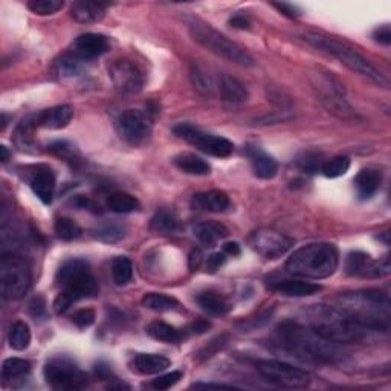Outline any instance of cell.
<instances>
[{
	"instance_id": "1",
	"label": "cell",
	"mask_w": 391,
	"mask_h": 391,
	"mask_svg": "<svg viewBox=\"0 0 391 391\" xmlns=\"http://www.w3.org/2000/svg\"><path fill=\"white\" fill-rule=\"evenodd\" d=\"M277 333L282 346L287 351L294 353V356L304 361L337 364L346 356V351L341 349V344L320 337L309 325L286 321L280 324Z\"/></svg>"
},
{
	"instance_id": "2",
	"label": "cell",
	"mask_w": 391,
	"mask_h": 391,
	"mask_svg": "<svg viewBox=\"0 0 391 391\" xmlns=\"http://www.w3.org/2000/svg\"><path fill=\"white\" fill-rule=\"evenodd\" d=\"M307 323L320 337L337 344H355L366 339L367 329L341 307L316 304L307 309Z\"/></svg>"
},
{
	"instance_id": "3",
	"label": "cell",
	"mask_w": 391,
	"mask_h": 391,
	"mask_svg": "<svg viewBox=\"0 0 391 391\" xmlns=\"http://www.w3.org/2000/svg\"><path fill=\"white\" fill-rule=\"evenodd\" d=\"M342 311L351 315L368 332H388L390 298L378 289L349 292L338 298Z\"/></svg>"
},
{
	"instance_id": "4",
	"label": "cell",
	"mask_w": 391,
	"mask_h": 391,
	"mask_svg": "<svg viewBox=\"0 0 391 391\" xmlns=\"http://www.w3.org/2000/svg\"><path fill=\"white\" fill-rule=\"evenodd\" d=\"M57 283L63 289L54 301V309L59 315L66 312L76 301L97 296L100 291L89 263L81 258L68 260L61 265L57 272Z\"/></svg>"
},
{
	"instance_id": "5",
	"label": "cell",
	"mask_w": 391,
	"mask_h": 391,
	"mask_svg": "<svg viewBox=\"0 0 391 391\" xmlns=\"http://www.w3.org/2000/svg\"><path fill=\"white\" fill-rule=\"evenodd\" d=\"M339 265L338 249L332 243L306 245L287 258L286 271L301 278L323 280L335 274Z\"/></svg>"
},
{
	"instance_id": "6",
	"label": "cell",
	"mask_w": 391,
	"mask_h": 391,
	"mask_svg": "<svg viewBox=\"0 0 391 391\" xmlns=\"http://www.w3.org/2000/svg\"><path fill=\"white\" fill-rule=\"evenodd\" d=\"M301 39L307 44L313 46V48L330 54L332 57L339 60L344 66H347L350 71L356 72L358 76L370 80L378 86H383V88L388 86V80L384 73L378 71L373 64L364 57V55H361L356 49H353L351 46L333 39V37L313 32V31L303 32Z\"/></svg>"
},
{
	"instance_id": "7",
	"label": "cell",
	"mask_w": 391,
	"mask_h": 391,
	"mask_svg": "<svg viewBox=\"0 0 391 391\" xmlns=\"http://www.w3.org/2000/svg\"><path fill=\"white\" fill-rule=\"evenodd\" d=\"M185 23H187L191 39L198 44H200L202 48L216 54L217 57L225 59L243 68H251L255 64L254 59L251 57V54L248 51H245L236 42L228 39L227 35H223L217 30H214L208 23L200 20V18L188 17L185 18Z\"/></svg>"
},
{
	"instance_id": "8",
	"label": "cell",
	"mask_w": 391,
	"mask_h": 391,
	"mask_svg": "<svg viewBox=\"0 0 391 391\" xmlns=\"http://www.w3.org/2000/svg\"><path fill=\"white\" fill-rule=\"evenodd\" d=\"M31 286V271L23 258L4 255L0 262V291L6 300H18Z\"/></svg>"
},
{
	"instance_id": "9",
	"label": "cell",
	"mask_w": 391,
	"mask_h": 391,
	"mask_svg": "<svg viewBox=\"0 0 391 391\" xmlns=\"http://www.w3.org/2000/svg\"><path fill=\"white\" fill-rule=\"evenodd\" d=\"M257 370L267 383L277 387L289 388V390H301L307 388L312 383L311 375L306 370L294 367L287 362L265 359L257 362Z\"/></svg>"
},
{
	"instance_id": "10",
	"label": "cell",
	"mask_w": 391,
	"mask_h": 391,
	"mask_svg": "<svg viewBox=\"0 0 391 391\" xmlns=\"http://www.w3.org/2000/svg\"><path fill=\"white\" fill-rule=\"evenodd\" d=\"M44 379L54 390H81L88 384L85 371L68 358H54L44 366Z\"/></svg>"
},
{
	"instance_id": "11",
	"label": "cell",
	"mask_w": 391,
	"mask_h": 391,
	"mask_svg": "<svg viewBox=\"0 0 391 391\" xmlns=\"http://www.w3.org/2000/svg\"><path fill=\"white\" fill-rule=\"evenodd\" d=\"M174 135L184 139L193 145H196L203 153L216 156V157H228L234 152V144L229 139L205 133L202 130L196 128L190 124H179L174 127Z\"/></svg>"
},
{
	"instance_id": "12",
	"label": "cell",
	"mask_w": 391,
	"mask_h": 391,
	"mask_svg": "<svg viewBox=\"0 0 391 391\" xmlns=\"http://www.w3.org/2000/svg\"><path fill=\"white\" fill-rule=\"evenodd\" d=\"M152 121L144 112L128 109L116 119L118 135L128 144H141L152 135Z\"/></svg>"
},
{
	"instance_id": "13",
	"label": "cell",
	"mask_w": 391,
	"mask_h": 391,
	"mask_svg": "<svg viewBox=\"0 0 391 391\" xmlns=\"http://www.w3.org/2000/svg\"><path fill=\"white\" fill-rule=\"evenodd\" d=\"M109 77L114 88L123 95H135L144 86V73L135 63L128 60H116L110 64Z\"/></svg>"
},
{
	"instance_id": "14",
	"label": "cell",
	"mask_w": 391,
	"mask_h": 391,
	"mask_svg": "<svg viewBox=\"0 0 391 391\" xmlns=\"http://www.w3.org/2000/svg\"><path fill=\"white\" fill-rule=\"evenodd\" d=\"M251 245L262 257L275 260L294 246V240L274 229H258L251 237Z\"/></svg>"
},
{
	"instance_id": "15",
	"label": "cell",
	"mask_w": 391,
	"mask_h": 391,
	"mask_svg": "<svg viewBox=\"0 0 391 391\" xmlns=\"http://www.w3.org/2000/svg\"><path fill=\"white\" fill-rule=\"evenodd\" d=\"M346 271L351 277L380 278L390 274L388 258L373 260L364 253H351L346 260Z\"/></svg>"
},
{
	"instance_id": "16",
	"label": "cell",
	"mask_w": 391,
	"mask_h": 391,
	"mask_svg": "<svg viewBox=\"0 0 391 391\" xmlns=\"http://www.w3.org/2000/svg\"><path fill=\"white\" fill-rule=\"evenodd\" d=\"M110 48L106 35L102 34H83L72 44V55L80 61H89L101 57Z\"/></svg>"
},
{
	"instance_id": "17",
	"label": "cell",
	"mask_w": 391,
	"mask_h": 391,
	"mask_svg": "<svg viewBox=\"0 0 391 391\" xmlns=\"http://www.w3.org/2000/svg\"><path fill=\"white\" fill-rule=\"evenodd\" d=\"M31 190L44 205H49L54 199L55 190V176L48 167H37V170L31 176Z\"/></svg>"
},
{
	"instance_id": "18",
	"label": "cell",
	"mask_w": 391,
	"mask_h": 391,
	"mask_svg": "<svg viewBox=\"0 0 391 391\" xmlns=\"http://www.w3.org/2000/svg\"><path fill=\"white\" fill-rule=\"evenodd\" d=\"M72 116H73L72 106L61 104V106H55L40 112L39 115H35V123H37V127L59 130L66 127L71 123Z\"/></svg>"
},
{
	"instance_id": "19",
	"label": "cell",
	"mask_w": 391,
	"mask_h": 391,
	"mask_svg": "<svg viewBox=\"0 0 391 391\" xmlns=\"http://www.w3.org/2000/svg\"><path fill=\"white\" fill-rule=\"evenodd\" d=\"M191 207L194 210L208 211V212H223L229 207V198L227 196V193L219 190L198 193L193 196Z\"/></svg>"
},
{
	"instance_id": "20",
	"label": "cell",
	"mask_w": 391,
	"mask_h": 391,
	"mask_svg": "<svg viewBox=\"0 0 391 391\" xmlns=\"http://www.w3.org/2000/svg\"><path fill=\"white\" fill-rule=\"evenodd\" d=\"M190 80L194 90L198 92L199 95L205 98H211L216 94V80H214L212 73L203 66V64L193 61L190 66Z\"/></svg>"
},
{
	"instance_id": "21",
	"label": "cell",
	"mask_w": 391,
	"mask_h": 391,
	"mask_svg": "<svg viewBox=\"0 0 391 391\" xmlns=\"http://www.w3.org/2000/svg\"><path fill=\"white\" fill-rule=\"evenodd\" d=\"M219 90H220V98L228 102V104H241V102H246L249 98V92L245 88V85L237 78L228 76V73H223L219 80Z\"/></svg>"
},
{
	"instance_id": "22",
	"label": "cell",
	"mask_w": 391,
	"mask_h": 391,
	"mask_svg": "<svg viewBox=\"0 0 391 391\" xmlns=\"http://www.w3.org/2000/svg\"><path fill=\"white\" fill-rule=\"evenodd\" d=\"M130 366L136 373L156 375L170 367V359L162 355H155V353H138L130 362Z\"/></svg>"
},
{
	"instance_id": "23",
	"label": "cell",
	"mask_w": 391,
	"mask_h": 391,
	"mask_svg": "<svg viewBox=\"0 0 391 391\" xmlns=\"http://www.w3.org/2000/svg\"><path fill=\"white\" fill-rule=\"evenodd\" d=\"M383 184V173L376 169H364L355 178V187L359 199H371Z\"/></svg>"
},
{
	"instance_id": "24",
	"label": "cell",
	"mask_w": 391,
	"mask_h": 391,
	"mask_svg": "<svg viewBox=\"0 0 391 391\" xmlns=\"http://www.w3.org/2000/svg\"><path fill=\"white\" fill-rule=\"evenodd\" d=\"M251 164H253L254 174L260 179H272L278 172V164L269 155L257 147H253L248 150Z\"/></svg>"
},
{
	"instance_id": "25",
	"label": "cell",
	"mask_w": 391,
	"mask_h": 391,
	"mask_svg": "<svg viewBox=\"0 0 391 391\" xmlns=\"http://www.w3.org/2000/svg\"><path fill=\"white\" fill-rule=\"evenodd\" d=\"M107 4L102 2H89V0H83V2H76L72 5L71 14L78 23H95L101 20L102 16L106 13Z\"/></svg>"
},
{
	"instance_id": "26",
	"label": "cell",
	"mask_w": 391,
	"mask_h": 391,
	"mask_svg": "<svg viewBox=\"0 0 391 391\" xmlns=\"http://www.w3.org/2000/svg\"><path fill=\"white\" fill-rule=\"evenodd\" d=\"M271 289L286 296H311L318 294L323 287L320 284L301 280H280L271 284Z\"/></svg>"
},
{
	"instance_id": "27",
	"label": "cell",
	"mask_w": 391,
	"mask_h": 391,
	"mask_svg": "<svg viewBox=\"0 0 391 391\" xmlns=\"http://www.w3.org/2000/svg\"><path fill=\"white\" fill-rule=\"evenodd\" d=\"M150 229L156 232V234L172 236L181 231V222H179V217L176 216L173 211L162 208L153 216L150 222Z\"/></svg>"
},
{
	"instance_id": "28",
	"label": "cell",
	"mask_w": 391,
	"mask_h": 391,
	"mask_svg": "<svg viewBox=\"0 0 391 391\" xmlns=\"http://www.w3.org/2000/svg\"><path fill=\"white\" fill-rule=\"evenodd\" d=\"M194 236L199 239L200 243L214 246L219 240L228 236V228L219 222H202L194 227Z\"/></svg>"
},
{
	"instance_id": "29",
	"label": "cell",
	"mask_w": 391,
	"mask_h": 391,
	"mask_svg": "<svg viewBox=\"0 0 391 391\" xmlns=\"http://www.w3.org/2000/svg\"><path fill=\"white\" fill-rule=\"evenodd\" d=\"M174 165L178 167V169L187 174H193V176H207L211 173V167L210 164L202 160V157L196 156L193 153H182L178 155L173 160Z\"/></svg>"
},
{
	"instance_id": "30",
	"label": "cell",
	"mask_w": 391,
	"mask_h": 391,
	"mask_svg": "<svg viewBox=\"0 0 391 391\" xmlns=\"http://www.w3.org/2000/svg\"><path fill=\"white\" fill-rule=\"evenodd\" d=\"M196 301L199 303L205 312L211 315H227L231 311V304L225 298L214 292H202L196 298Z\"/></svg>"
},
{
	"instance_id": "31",
	"label": "cell",
	"mask_w": 391,
	"mask_h": 391,
	"mask_svg": "<svg viewBox=\"0 0 391 391\" xmlns=\"http://www.w3.org/2000/svg\"><path fill=\"white\" fill-rule=\"evenodd\" d=\"M147 333L156 341L176 344L182 339V335L178 329H174L173 325L167 324L164 321H153L147 325Z\"/></svg>"
},
{
	"instance_id": "32",
	"label": "cell",
	"mask_w": 391,
	"mask_h": 391,
	"mask_svg": "<svg viewBox=\"0 0 391 391\" xmlns=\"http://www.w3.org/2000/svg\"><path fill=\"white\" fill-rule=\"evenodd\" d=\"M107 208L116 214H127L136 211L139 208V202L132 194L116 191L112 193L107 198Z\"/></svg>"
},
{
	"instance_id": "33",
	"label": "cell",
	"mask_w": 391,
	"mask_h": 391,
	"mask_svg": "<svg viewBox=\"0 0 391 391\" xmlns=\"http://www.w3.org/2000/svg\"><path fill=\"white\" fill-rule=\"evenodd\" d=\"M8 342L9 346L17 351H22L30 347L31 332H30V327H28V324H25L23 321L14 323L11 330L8 333Z\"/></svg>"
},
{
	"instance_id": "34",
	"label": "cell",
	"mask_w": 391,
	"mask_h": 391,
	"mask_svg": "<svg viewBox=\"0 0 391 391\" xmlns=\"http://www.w3.org/2000/svg\"><path fill=\"white\" fill-rule=\"evenodd\" d=\"M143 306L150 311L156 312H167L174 311L179 307V301L173 296L162 295V294H147L143 298Z\"/></svg>"
},
{
	"instance_id": "35",
	"label": "cell",
	"mask_w": 391,
	"mask_h": 391,
	"mask_svg": "<svg viewBox=\"0 0 391 391\" xmlns=\"http://www.w3.org/2000/svg\"><path fill=\"white\" fill-rule=\"evenodd\" d=\"M30 370H31V364L28 361L20 358H9L2 366V379L6 383V380L23 378L30 373Z\"/></svg>"
},
{
	"instance_id": "36",
	"label": "cell",
	"mask_w": 391,
	"mask_h": 391,
	"mask_svg": "<svg viewBox=\"0 0 391 391\" xmlns=\"http://www.w3.org/2000/svg\"><path fill=\"white\" fill-rule=\"evenodd\" d=\"M112 277L118 286H126L133 277V265L127 257H116L112 262Z\"/></svg>"
},
{
	"instance_id": "37",
	"label": "cell",
	"mask_w": 391,
	"mask_h": 391,
	"mask_svg": "<svg viewBox=\"0 0 391 391\" xmlns=\"http://www.w3.org/2000/svg\"><path fill=\"white\" fill-rule=\"evenodd\" d=\"M350 169V160L346 156H337L332 157L327 162H324L321 167V172L325 178H341V176L346 174Z\"/></svg>"
},
{
	"instance_id": "38",
	"label": "cell",
	"mask_w": 391,
	"mask_h": 391,
	"mask_svg": "<svg viewBox=\"0 0 391 391\" xmlns=\"http://www.w3.org/2000/svg\"><path fill=\"white\" fill-rule=\"evenodd\" d=\"M37 127V123H35V116H30L23 119L20 126L17 127L16 130V143L18 144V147L22 148V150H25V148L31 147L34 139H32V132L34 128Z\"/></svg>"
},
{
	"instance_id": "39",
	"label": "cell",
	"mask_w": 391,
	"mask_h": 391,
	"mask_svg": "<svg viewBox=\"0 0 391 391\" xmlns=\"http://www.w3.org/2000/svg\"><path fill=\"white\" fill-rule=\"evenodd\" d=\"M54 228H55V232H57V236L61 240H66V241L76 240L81 236V228L72 219H68V217L57 219Z\"/></svg>"
},
{
	"instance_id": "40",
	"label": "cell",
	"mask_w": 391,
	"mask_h": 391,
	"mask_svg": "<svg viewBox=\"0 0 391 391\" xmlns=\"http://www.w3.org/2000/svg\"><path fill=\"white\" fill-rule=\"evenodd\" d=\"M64 2H60V0H31L28 4V8L31 9L34 14L39 16H52L55 13H59L60 9H63Z\"/></svg>"
},
{
	"instance_id": "41",
	"label": "cell",
	"mask_w": 391,
	"mask_h": 391,
	"mask_svg": "<svg viewBox=\"0 0 391 391\" xmlns=\"http://www.w3.org/2000/svg\"><path fill=\"white\" fill-rule=\"evenodd\" d=\"M95 239L106 241V243H116L126 237V229L119 225H104L94 231Z\"/></svg>"
},
{
	"instance_id": "42",
	"label": "cell",
	"mask_w": 391,
	"mask_h": 391,
	"mask_svg": "<svg viewBox=\"0 0 391 391\" xmlns=\"http://www.w3.org/2000/svg\"><path fill=\"white\" fill-rule=\"evenodd\" d=\"M59 68L63 77H73L81 72V61L71 54L59 61Z\"/></svg>"
},
{
	"instance_id": "43",
	"label": "cell",
	"mask_w": 391,
	"mask_h": 391,
	"mask_svg": "<svg viewBox=\"0 0 391 391\" xmlns=\"http://www.w3.org/2000/svg\"><path fill=\"white\" fill-rule=\"evenodd\" d=\"M181 378H182L181 371H172V373H167V375H162L157 379H155L152 385L157 390H169L173 385L178 384L181 380Z\"/></svg>"
},
{
	"instance_id": "44",
	"label": "cell",
	"mask_w": 391,
	"mask_h": 391,
	"mask_svg": "<svg viewBox=\"0 0 391 391\" xmlns=\"http://www.w3.org/2000/svg\"><path fill=\"white\" fill-rule=\"evenodd\" d=\"M225 346H227V337H225V335H222V337L214 338V339L208 344L207 347L202 349L198 358H199V359H207V358H211V356L216 355V353H217L219 350H222V349L225 347Z\"/></svg>"
},
{
	"instance_id": "45",
	"label": "cell",
	"mask_w": 391,
	"mask_h": 391,
	"mask_svg": "<svg viewBox=\"0 0 391 391\" xmlns=\"http://www.w3.org/2000/svg\"><path fill=\"white\" fill-rule=\"evenodd\" d=\"M72 321L76 323L78 327L86 329V327H89V325L95 323V312L92 309H81L73 313Z\"/></svg>"
},
{
	"instance_id": "46",
	"label": "cell",
	"mask_w": 391,
	"mask_h": 391,
	"mask_svg": "<svg viewBox=\"0 0 391 391\" xmlns=\"http://www.w3.org/2000/svg\"><path fill=\"white\" fill-rule=\"evenodd\" d=\"M49 152H52L54 155H57V156H61V157H71L72 153H73V148L66 141H57V143H52L49 145Z\"/></svg>"
},
{
	"instance_id": "47",
	"label": "cell",
	"mask_w": 391,
	"mask_h": 391,
	"mask_svg": "<svg viewBox=\"0 0 391 391\" xmlns=\"http://www.w3.org/2000/svg\"><path fill=\"white\" fill-rule=\"evenodd\" d=\"M272 6H275L278 11H280L283 16L289 17V18H298L301 16L300 9H298L295 5L292 4H272Z\"/></svg>"
},
{
	"instance_id": "48",
	"label": "cell",
	"mask_w": 391,
	"mask_h": 391,
	"mask_svg": "<svg viewBox=\"0 0 391 391\" xmlns=\"http://www.w3.org/2000/svg\"><path fill=\"white\" fill-rule=\"evenodd\" d=\"M227 262V257H225V253H217V254H212L208 257L207 260V269L210 272H214L217 271V269Z\"/></svg>"
},
{
	"instance_id": "49",
	"label": "cell",
	"mask_w": 391,
	"mask_h": 391,
	"mask_svg": "<svg viewBox=\"0 0 391 391\" xmlns=\"http://www.w3.org/2000/svg\"><path fill=\"white\" fill-rule=\"evenodd\" d=\"M373 39L383 44H390L391 43V30L390 25H384L378 28V30L373 32Z\"/></svg>"
},
{
	"instance_id": "50",
	"label": "cell",
	"mask_w": 391,
	"mask_h": 391,
	"mask_svg": "<svg viewBox=\"0 0 391 391\" xmlns=\"http://www.w3.org/2000/svg\"><path fill=\"white\" fill-rule=\"evenodd\" d=\"M202 262H203V254L200 253L199 249L193 251V253L190 254V258H188V265H190V269L194 272L198 271V269L202 266Z\"/></svg>"
},
{
	"instance_id": "51",
	"label": "cell",
	"mask_w": 391,
	"mask_h": 391,
	"mask_svg": "<svg viewBox=\"0 0 391 391\" xmlns=\"http://www.w3.org/2000/svg\"><path fill=\"white\" fill-rule=\"evenodd\" d=\"M229 25L232 28H236V30H249L251 28V22L245 16H234L229 20Z\"/></svg>"
},
{
	"instance_id": "52",
	"label": "cell",
	"mask_w": 391,
	"mask_h": 391,
	"mask_svg": "<svg viewBox=\"0 0 391 391\" xmlns=\"http://www.w3.org/2000/svg\"><path fill=\"white\" fill-rule=\"evenodd\" d=\"M223 253L228 255H232V257H237V255H240L241 249H240V245L236 243V241H228V243L223 245Z\"/></svg>"
},
{
	"instance_id": "53",
	"label": "cell",
	"mask_w": 391,
	"mask_h": 391,
	"mask_svg": "<svg viewBox=\"0 0 391 391\" xmlns=\"http://www.w3.org/2000/svg\"><path fill=\"white\" fill-rule=\"evenodd\" d=\"M210 323L208 321H205V320H199V321H196V323H193L191 325H190V330L193 332V333H198V335H200V333H205V332H207L208 329H210Z\"/></svg>"
},
{
	"instance_id": "54",
	"label": "cell",
	"mask_w": 391,
	"mask_h": 391,
	"mask_svg": "<svg viewBox=\"0 0 391 391\" xmlns=\"http://www.w3.org/2000/svg\"><path fill=\"white\" fill-rule=\"evenodd\" d=\"M0 160H2V162H6L8 157H9V153H8V148L5 145H0Z\"/></svg>"
}]
</instances>
